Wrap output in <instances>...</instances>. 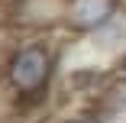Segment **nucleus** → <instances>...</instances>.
I'll use <instances>...</instances> for the list:
<instances>
[{
  "mask_svg": "<svg viewBox=\"0 0 126 123\" xmlns=\"http://www.w3.org/2000/svg\"><path fill=\"white\" fill-rule=\"evenodd\" d=\"M58 71V49L45 36H26L7 49L0 81L16 104H39L52 91Z\"/></svg>",
  "mask_w": 126,
  "mask_h": 123,
  "instance_id": "nucleus-1",
  "label": "nucleus"
},
{
  "mask_svg": "<svg viewBox=\"0 0 126 123\" xmlns=\"http://www.w3.org/2000/svg\"><path fill=\"white\" fill-rule=\"evenodd\" d=\"M68 0H7V19L13 29L42 36L55 26H65Z\"/></svg>",
  "mask_w": 126,
  "mask_h": 123,
  "instance_id": "nucleus-2",
  "label": "nucleus"
},
{
  "mask_svg": "<svg viewBox=\"0 0 126 123\" xmlns=\"http://www.w3.org/2000/svg\"><path fill=\"white\" fill-rule=\"evenodd\" d=\"M123 13L120 0H68V13H65V29L74 36H94L97 29H104L107 23H113Z\"/></svg>",
  "mask_w": 126,
  "mask_h": 123,
  "instance_id": "nucleus-3",
  "label": "nucleus"
},
{
  "mask_svg": "<svg viewBox=\"0 0 126 123\" xmlns=\"http://www.w3.org/2000/svg\"><path fill=\"white\" fill-rule=\"evenodd\" d=\"M120 7H123V13H126V0H120Z\"/></svg>",
  "mask_w": 126,
  "mask_h": 123,
  "instance_id": "nucleus-4",
  "label": "nucleus"
},
{
  "mask_svg": "<svg viewBox=\"0 0 126 123\" xmlns=\"http://www.w3.org/2000/svg\"><path fill=\"white\" fill-rule=\"evenodd\" d=\"M97 123H100V120H97Z\"/></svg>",
  "mask_w": 126,
  "mask_h": 123,
  "instance_id": "nucleus-5",
  "label": "nucleus"
}]
</instances>
